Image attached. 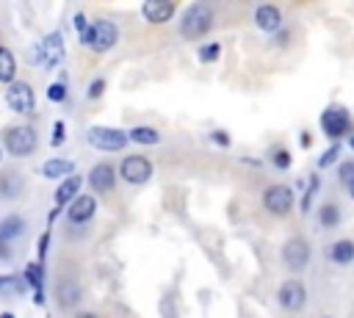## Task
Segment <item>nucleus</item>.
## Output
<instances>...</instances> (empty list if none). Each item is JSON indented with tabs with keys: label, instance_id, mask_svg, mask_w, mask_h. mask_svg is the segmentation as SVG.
Instances as JSON below:
<instances>
[{
	"label": "nucleus",
	"instance_id": "2",
	"mask_svg": "<svg viewBox=\"0 0 354 318\" xmlns=\"http://www.w3.org/2000/svg\"><path fill=\"white\" fill-rule=\"evenodd\" d=\"M0 141H3V149L11 158H28V155H33V149L39 144V135L30 124H8V127H3Z\"/></svg>",
	"mask_w": 354,
	"mask_h": 318
},
{
	"label": "nucleus",
	"instance_id": "4",
	"mask_svg": "<svg viewBox=\"0 0 354 318\" xmlns=\"http://www.w3.org/2000/svg\"><path fill=\"white\" fill-rule=\"evenodd\" d=\"M66 55V44H64V33L61 30H50L33 50H30V58H36V64L41 69H55Z\"/></svg>",
	"mask_w": 354,
	"mask_h": 318
},
{
	"label": "nucleus",
	"instance_id": "26",
	"mask_svg": "<svg viewBox=\"0 0 354 318\" xmlns=\"http://www.w3.org/2000/svg\"><path fill=\"white\" fill-rule=\"evenodd\" d=\"M268 160H271L277 169H290V163H293V158H290V152H288L285 147H277V149H271Z\"/></svg>",
	"mask_w": 354,
	"mask_h": 318
},
{
	"label": "nucleus",
	"instance_id": "23",
	"mask_svg": "<svg viewBox=\"0 0 354 318\" xmlns=\"http://www.w3.org/2000/svg\"><path fill=\"white\" fill-rule=\"evenodd\" d=\"M329 257H332V263H337V265H348V263L354 260V241H351V238L335 241V243L329 246Z\"/></svg>",
	"mask_w": 354,
	"mask_h": 318
},
{
	"label": "nucleus",
	"instance_id": "40",
	"mask_svg": "<svg viewBox=\"0 0 354 318\" xmlns=\"http://www.w3.org/2000/svg\"><path fill=\"white\" fill-rule=\"evenodd\" d=\"M0 318H17L14 312H0Z\"/></svg>",
	"mask_w": 354,
	"mask_h": 318
},
{
	"label": "nucleus",
	"instance_id": "29",
	"mask_svg": "<svg viewBox=\"0 0 354 318\" xmlns=\"http://www.w3.org/2000/svg\"><path fill=\"white\" fill-rule=\"evenodd\" d=\"M337 155H340V144H332V147H329V149H326V152L318 158V166H321V169L332 166V163L337 160Z\"/></svg>",
	"mask_w": 354,
	"mask_h": 318
},
{
	"label": "nucleus",
	"instance_id": "3",
	"mask_svg": "<svg viewBox=\"0 0 354 318\" xmlns=\"http://www.w3.org/2000/svg\"><path fill=\"white\" fill-rule=\"evenodd\" d=\"M119 41V28L111 19H94L86 33H80V44H86L91 53H108Z\"/></svg>",
	"mask_w": 354,
	"mask_h": 318
},
{
	"label": "nucleus",
	"instance_id": "22",
	"mask_svg": "<svg viewBox=\"0 0 354 318\" xmlns=\"http://www.w3.org/2000/svg\"><path fill=\"white\" fill-rule=\"evenodd\" d=\"M127 138H130L133 144H144V147L160 144V133H158L155 127H149V124H136V127H130V130H127Z\"/></svg>",
	"mask_w": 354,
	"mask_h": 318
},
{
	"label": "nucleus",
	"instance_id": "6",
	"mask_svg": "<svg viewBox=\"0 0 354 318\" xmlns=\"http://www.w3.org/2000/svg\"><path fill=\"white\" fill-rule=\"evenodd\" d=\"M6 105H8L14 113H19V116L36 113V94H33L30 83L14 80V83L6 88Z\"/></svg>",
	"mask_w": 354,
	"mask_h": 318
},
{
	"label": "nucleus",
	"instance_id": "31",
	"mask_svg": "<svg viewBox=\"0 0 354 318\" xmlns=\"http://www.w3.org/2000/svg\"><path fill=\"white\" fill-rule=\"evenodd\" d=\"M102 91H105V80H102V77H94V80L88 83V88H86V97H88V100H97V97H102Z\"/></svg>",
	"mask_w": 354,
	"mask_h": 318
},
{
	"label": "nucleus",
	"instance_id": "30",
	"mask_svg": "<svg viewBox=\"0 0 354 318\" xmlns=\"http://www.w3.org/2000/svg\"><path fill=\"white\" fill-rule=\"evenodd\" d=\"M337 177H340V183H343V185H351V183H354V160H346V163H340V169H337Z\"/></svg>",
	"mask_w": 354,
	"mask_h": 318
},
{
	"label": "nucleus",
	"instance_id": "9",
	"mask_svg": "<svg viewBox=\"0 0 354 318\" xmlns=\"http://www.w3.org/2000/svg\"><path fill=\"white\" fill-rule=\"evenodd\" d=\"M279 257H282V263H285V268H290V271H304L307 268V263H310V243L304 241V238H288L285 243H282V249H279Z\"/></svg>",
	"mask_w": 354,
	"mask_h": 318
},
{
	"label": "nucleus",
	"instance_id": "24",
	"mask_svg": "<svg viewBox=\"0 0 354 318\" xmlns=\"http://www.w3.org/2000/svg\"><path fill=\"white\" fill-rule=\"evenodd\" d=\"M318 221H321V227H324V230L337 227V224H340V207H337L335 202L321 205V210H318Z\"/></svg>",
	"mask_w": 354,
	"mask_h": 318
},
{
	"label": "nucleus",
	"instance_id": "21",
	"mask_svg": "<svg viewBox=\"0 0 354 318\" xmlns=\"http://www.w3.org/2000/svg\"><path fill=\"white\" fill-rule=\"evenodd\" d=\"M14 80H17V55L0 44V83L11 86Z\"/></svg>",
	"mask_w": 354,
	"mask_h": 318
},
{
	"label": "nucleus",
	"instance_id": "41",
	"mask_svg": "<svg viewBox=\"0 0 354 318\" xmlns=\"http://www.w3.org/2000/svg\"><path fill=\"white\" fill-rule=\"evenodd\" d=\"M346 188H348V196L354 199V183H351V185H346Z\"/></svg>",
	"mask_w": 354,
	"mask_h": 318
},
{
	"label": "nucleus",
	"instance_id": "38",
	"mask_svg": "<svg viewBox=\"0 0 354 318\" xmlns=\"http://www.w3.org/2000/svg\"><path fill=\"white\" fill-rule=\"evenodd\" d=\"M11 282H14L11 274H0V288H6V285H11Z\"/></svg>",
	"mask_w": 354,
	"mask_h": 318
},
{
	"label": "nucleus",
	"instance_id": "18",
	"mask_svg": "<svg viewBox=\"0 0 354 318\" xmlns=\"http://www.w3.org/2000/svg\"><path fill=\"white\" fill-rule=\"evenodd\" d=\"M72 174H75V163L66 158H50L41 163V177L47 180H66Z\"/></svg>",
	"mask_w": 354,
	"mask_h": 318
},
{
	"label": "nucleus",
	"instance_id": "14",
	"mask_svg": "<svg viewBox=\"0 0 354 318\" xmlns=\"http://www.w3.org/2000/svg\"><path fill=\"white\" fill-rule=\"evenodd\" d=\"M174 14H177V6H174L171 0H147V3L141 6V17H144L147 22H152V25H163V22H169Z\"/></svg>",
	"mask_w": 354,
	"mask_h": 318
},
{
	"label": "nucleus",
	"instance_id": "43",
	"mask_svg": "<svg viewBox=\"0 0 354 318\" xmlns=\"http://www.w3.org/2000/svg\"><path fill=\"white\" fill-rule=\"evenodd\" d=\"M0 160H3V147H0Z\"/></svg>",
	"mask_w": 354,
	"mask_h": 318
},
{
	"label": "nucleus",
	"instance_id": "12",
	"mask_svg": "<svg viewBox=\"0 0 354 318\" xmlns=\"http://www.w3.org/2000/svg\"><path fill=\"white\" fill-rule=\"evenodd\" d=\"M88 185L94 194H108L116 188V169L111 163H94L91 171H88Z\"/></svg>",
	"mask_w": 354,
	"mask_h": 318
},
{
	"label": "nucleus",
	"instance_id": "32",
	"mask_svg": "<svg viewBox=\"0 0 354 318\" xmlns=\"http://www.w3.org/2000/svg\"><path fill=\"white\" fill-rule=\"evenodd\" d=\"M64 130H66L64 122H55V124H53V133H50V144H53V147H61V144H64Z\"/></svg>",
	"mask_w": 354,
	"mask_h": 318
},
{
	"label": "nucleus",
	"instance_id": "39",
	"mask_svg": "<svg viewBox=\"0 0 354 318\" xmlns=\"http://www.w3.org/2000/svg\"><path fill=\"white\" fill-rule=\"evenodd\" d=\"M299 144H301V147H310V135H307V133H301V138H299Z\"/></svg>",
	"mask_w": 354,
	"mask_h": 318
},
{
	"label": "nucleus",
	"instance_id": "10",
	"mask_svg": "<svg viewBox=\"0 0 354 318\" xmlns=\"http://www.w3.org/2000/svg\"><path fill=\"white\" fill-rule=\"evenodd\" d=\"M119 177L130 185H144L152 177V160L144 155H127L119 163Z\"/></svg>",
	"mask_w": 354,
	"mask_h": 318
},
{
	"label": "nucleus",
	"instance_id": "42",
	"mask_svg": "<svg viewBox=\"0 0 354 318\" xmlns=\"http://www.w3.org/2000/svg\"><path fill=\"white\" fill-rule=\"evenodd\" d=\"M348 144H351V149H354V135H351V138H348Z\"/></svg>",
	"mask_w": 354,
	"mask_h": 318
},
{
	"label": "nucleus",
	"instance_id": "17",
	"mask_svg": "<svg viewBox=\"0 0 354 318\" xmlns=\"http://www.w3.org/2000/svg\"><path fill=\"white\" fill-rule=\"evenodd\" d=\"M25 191V177L14 169H6L0 171V199L11 202V199H19V194Z\"/></svg>",
	"mask_w": 354,
	"mask_h": 318
},
{
	"label": "nucleus",
	"instance_id": "36",
	"mask_svg": "<svg viewBox=\"0 0 354 318\" xmlns=\"http://www.w3.org/2000/svg\"><path fill=\"white\" fill-rule=\"evenodd\" d=\"M0 257H3V260L11 257V246H8V243H0Z\"/></svg>",
	"mask_w": 354,
	"mask_h": 318
},
{
	"label": "nucleus",
	"instance_id": "35",
	"mask_svg": "<svg viewBox=\"0 0 354 318\" xmlns=\"http://www.w3.org/2000/svg\"><path fill=\"white\" fill-rule=\"evenodd\" d=\"M210 138H213L218 147H230V135H227L224 130H213V133H210Z\"/></svg>",
	"mask_w": 354,
	"mask_h": 318
},
{
	"label": "nucleus",
	"instance_id": "15",
	"mask_svg": "<svg viewBox=\"0 0 354 318\" xmlns=\"http://www.w3.org/2000/svg\"><path fill=\"white\" fill-rule=\"evenodd\" d=\"M97 213V199L91 196V194H80L75 202H69V207H66V218L72 221V224H86V221H91V216Z\"/></svg>",
	"mask_w": 354,
	"mask_h": 318
},
{
	"label": "nucleus",
	"instance_id": "28",
	"mask_svg": "<svg viewBox=\"0 0 354 318\" xmlns=\"http://www.w3.org/2000/svg\"><path fill=\"white\" fill-rule=\"evenodd\" d=\"M47 100L50 102H64L66 100V83L64 80H55L47 86Z\"/></svg>",
	"mask_w": 354,
	"mask_h": 318
},
{
	"label": "nucleus",
	"instance_id": "25",
	"mask_svg": "<svg viewBox=\"0 0 354 318\" xmlns=\"http://www.w3.org/2000/svg\"><path fill=\"white\" fill-rule=\"evenodd\" d=\"M196 55H199V61H205V64L216 61V58L221 55V41H207V44H199Z\"/></svg>",
	"mask_w": 354,
	"mask_h": 318
},
{
	"label": "nucleus",
	"instance_id": "7",
	"mask_svg": "<svg viewBox=\"0 0 354 318\" xmlns=\"http://www.w3.org/2000/svg\"><path fill=\"white\" fill-rule=\"evenodd\" d=\"M293 188L290 185H282V183H274L263 191V207L271 213V216H288L293 210Z\"/></svg>",
	"mask_w": 354,
	"mask_h": 318
},
{
	"label": "nucleus",
	"instance_id": "1",
	"mask_svg": "<svg viewBox=\"0 0 354 318\" xmlns=\"http://www.w3.org/2000/svg\"><path fill=\"white\" fill-rule=\"evenodd\" d=\"M213 22H216V17H213V8L207 3H191L180 17V36L199 41L213 28Z\"/></svg>",
	"mask_w": 354,
	"mask_h": 318
},
{
	"label": "nucleus",
	"instance_id": "11",
	"mask_svg": "<svg viewBox=\"0 0 354 318\" xmlns=\"http://www.w3.org/2000/svg\"><path fill=\"white\" fill-rule=\"evenodd\" d=\"M277 301H279L282 310L299 312V310H304V304H307V288H304L299 279H285V282L279 285V290H277Z\"/></svg>",
	"mask_w": 354,
	"mask_h": 318
},
{
	"label": "nucleus",
	"instance_id": "5",
	"mask_svg": "<svg viewBox=\"0 0 354 318\" xmlns=\"http://www.w3.org/2000/svg\"><path fill=\"white\" fill-rule=\"evenodd\" d=\"M86 141L94 147V149H102V152H119L127 147V130H119V127H108V124H94L86 130Z\"/></svg>",
	"mask_w": 354,
	"mask_h": 318
},
{
	"label": "nucleus",
	"instance_id": "33",
	"mask_svg": "<svg viewBox=\"0 0 354 318\" xmlns=\"http://www.w3.org/2000/svg\"><path fill=\"white\" fill-rule=\"evenodd\" d=\"M88 25H91V22H86V14H80V11L72 17V28L77 30V36H80V33H86V30H88Z\"/></svg>",
	"mask_w": 354,
	"mask_h": 318
},
{
	"label": "nucleus",
	"instance_id": "13",
	"mask_svg": "<svg viewBox=\"0 0 354 318\" xmlns=\"http://www.w3.org/2000/svg\"><path fill=\"white\" fill-rule=\"evenodd\" d=\"M254 25L263 33H279L282 30V11L274 3H260L254 8Z\"/></svg>",
	"mask_w": 354,
	"mask_h": 318
},
{
	"label": "nucleus",
	"instance_id": "37",
	"mask_svg": "<svg viewBox=\"0 0 354 318\" xmlns=\"http://www.w3.org/2000/svg\"><path fill=\"white\" fill-rule=\"evenodd\" d=\"M72 318H100L97 312H88V310H80V312H75Z\"/></svg>",
	"mask_w": 354,
	"mask_h": 318
},
{
	"label": "nucleus",
	"instance_id": "20",
	"mask_svg": "<svg viewBox=\"0 0 354 318\" xmlns=\"http://www.w3.org/2000/svg\"><path fill=\"white\" fill-rule=\"evenodd\" d=\"M25 282H28V288H33L36 290V301L41 304L44 301V265L36 260V263H28L25 265Z\"/></svg>",
	"mask_w": 354,
	"mask_h": 318
},
{
	"label": "nucleus",
	"instance_id": "19",
	"mask_svg": "<svg viewBox=\"0 0 354 318\" xmlns=\"http://www.w3.org/2000/svg\"><path fill=\"white\" fill-rule=\"evenodd\" d=\"M25 232V218L19 213H11L6 218H0V243H14L19 235Z\"/></svg>",
	"mask_w": 354,
	"mask_h": 318
},
{
	"label": "nucleus",
	"instance_id": "34",
	"mask_svg": "<svg viewBox=\"0 0 354 318\" xmlns=\"http://www.w3.org/2000/svg\"><path fill=\"white\" fill-rule=\"evenodd\" d=\"M47 246H50V230H44V232H41V238H39V263L44 260V254H47Z\"/></svg>",
	"mask_w": 354,
	"mask_h": 318
},
{
	"label": "nucleus",
	"instance_id": "27",
	"mask_svg": "<svg viewBox=\"0 0 354 318\" xmlns=\"http://www.w3.org/2000/svg\"><path fill=\"white\" fill-rule=\"evenodd\" d=\"M77 299H80L77 285H61V288H58V301H61L64 307H72Z\"/></svg>",
	"mask_w": 354,
	"mask_h": 318
},
{
	"label": "nucleus",
	"instance_id": "8",
	"mask_svg": "<svg viewBox=\"0 0 354 318\" xmlns=\"http://www.w3.org/2000/svg\"><path fill=\"white\" fill-rule=\"evenodd\" d=\"M318 122H321L324 135H329L332 141L343 138V135L351 130V116H348V111H346L343 105H329V108H324V113H321Z\"/></svg>",
	"mask_w": 354,
	"mask_h": 318
},
{
	"label": "nucleus",
	"instance_id": "16",
	"mask_svg": "<svg viewBox=\"0 0 354 318\" xmlns=\"http://www.w3.org/2000/svg\"><path fill=\"white\" fill-rule=\"evenodd\" d=\"M80 185H83V177H80V174H72V177L61 180V183H58V188H55V194H53V199H55V207L61 210L64 205L75 202V199L80 196Z\"/></svg>",
	"mask_w": 354,
	"mask_h": 318
},
{
	"label": "nucleus",
	"instance_id": "44",
	"mask_svg": "<svg viewBox=\"0 0 354 318\" xmlns=\"http://www.w3.org/2000/svg\"><path fill=\"white\" fill-rule=\"evenodd\" d=\"M324 318H332V315H324Z\"/></svg>",
	"mask_w": 354,
	"mask_h": 318
}]
</instances>
